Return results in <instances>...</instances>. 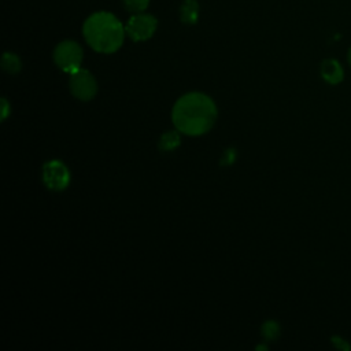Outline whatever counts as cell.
<instances>
[{
	"label": "cell",
	"mask_w": 351,
	"mask_h": 351,
	"mask_svg": "<svg viewBox=\"0 0 351 351\" xmlns=\"http://www.w3.org/2000/svg\"><path fill=\"white\" fill-rule=\"evenodd\" d=\"M234 158H236V152L233 148H228L226 152L223 154V158H222V165L223 166H228V165H232L234 162Z\"/></svg>",
	"instance_id": "cell-13"
},
{
	"label": "cell",
	"mask_w": 351,
	"mask_h": 351,
	"mask_svg": "<svg viewBox=\"0 0 351 351\" xmlns=\"http://www.w3.org/2000/svg\"><path fill=\"white\" fill-rule=\"evenodd\" d=\"M218 110L214 100L202 92L182 95L173 106L171 121L174 128L186 136H202L215 123Z\"/></svg>",
	"instance_id": "cell-1"
},
{
	"label": "cell",
	"mask_w": 351,
	"mask_h": 351,
	"mask_svg": "<svg viewBox=\"0 0 351 351\" xmlns=\"http://www.w3.org/2000/svg\"><path fill=\"white\" fill-rule=\"evenodd\" d=\"M10 108H11V107H10L8 101H7V99H5V97H1V121H5V119H7V117H8L10 112H11Z\"/></svg>",
	"instance_id": "cell-14"
},
{
	"label": "cell",
	"mask_w": 351,
	"mask_h": 351,
	"mask_svg": "<svg viewBox=\"0 0 351 351\" xmlns=\"http://www.w3.org/2000/svg\"><path fill=\"white\" fill-rule=\"evenodd\" d=\"M1 69L8 74H16L22 69V62L18 55L12 52H4L1 58Z\"/></svg>",
	"instance_id": "cell-10"
},
{
	"label": "cell",
	"mask_w": 351,
	"mask_h": 351,
	"mask_svg": "<svg viewBox=\"0 0 351 351\" xmlns=\"http://www.w3.org/2000/svg\"><path fill=\"white\" fill-rule=\"evenodd\" d=\"M82 33L88 45L100 53L117 52L125 40V27L110 12L99 11L84 22Z\"/></svg>",
	"instance_id": "cell-2"
},
{
	"label": "cell",
	"mask_w": 351,
	"mask_h": 351,
	"mask_svg": "<svg viewBox=\"0 0 351 351\" xmlns=\"http://www.w3.org/2000/svg\"><path fill=\"white\" fill-rule=\"evenodd\" d=\"M69 86L71 95L81 101H90L97 93V81L93 74L85 69L70 74Z\"/></svg>",
	"instance_id": "cell-5"
},
{
	"label": "cell",
	"mask_w": 351,
	"mask_h": 351,
	"mask_svg": "<svg viewBox=\"0 0 351 351\" xmlns=\"http://www.w3.org/2000/svg\"><path fill=\"white\" fill-rule=\"evenodd\" d=\"M149 0H123V5L130 12H143L148 7Z\"/></svg>",
	"instance_id": "cell-12"
},
{
	"label": "cell",
	"mask_w": 351,
	"mask_h": 351,
	"mask_svg": "<svg viewBox=\"0 0 351 351\" xmlns=\"http://www.w3.org/2000/svg\"><path fill=\"white\" fill-rule=\"evenodd\" d=\"M180 144H181L180 132L177 129L167 130L160 136V138L158 141V148L162 152H170V151H174L176 148H178Z\"/></svg>",
	"instance_id": "cell-8"
},
{
	"label": "cell",
	"mask_w": 351,
	"mask_h": 351,
	"mask_svg": "<svg viewBox=\"0 0 351 351\" xmlns=\"http://www.w3.org/2000/svg\"><path fill=\"white\" fill-rule=\"evenodd\" d=\"M261 335L266 341H273L277 340V337L280 336V326L276 321H266L262 328H261Z\"/></svg>",
	"instance_id": "cell-11"
},
{
	"label": "cell",
	"mask_w": 351,
	"mask_h": 351,
	"mask_svg": "<svg viewBox=\"0 0 351 351\" xmlns=\"http://www.w3.org/2000/svg\"><path fill=\"white\" fill-rule=\"evenodd\" d=\"M199 18V4L196 0H184L180 7V19L184 23H196Z\"/></svg>",
	"instance_id": "cell-9"
},
{
	"label": "cell",
	"mask_w": 351,
	"mask_h": 351,
	"mask_svg": "<svg viewBox=\"0 0 351 351\" xmlns=\"http://www.w3.org/2000/svg\"><path fill=\"white\" fill-rule=\"evenodd\" d=\"M82 58L84 52L81 45L73 40L59 43L53 51V60L56 66L67 74H73L81 69Z\"/></svg>",
	"instance_id": "cell-3"
},
{
	"label": "cell",
	"mask_w": 351,
	"mask_h": 351,
	"mask_svg": "<svg viewBox=\"0 0 351 351\" xmlns=\"http://www.w3.org/2000/svg\"><path fill=\"white\" fill-rule=\"evenodd\" d=\"M158 26V21L155 16L148 15V14H136L133 15L126 26V34L133 40V41H145L149 37H152V34L155 33Z\"/></svg>",
	"instance_id": "cell-6"
},
{
	"label": "cell",
	"mask_w": 351,
	"mask_h": 351,
	"mask_svg": "<svg viewBox=\"0 0 351 351\" xmlns=\"http://www.w3.org/2000/svg\"><path fill=\"white\" fill-rule=\"evenodd\" d=\"M347 58H348V63H350V66H351V48L348 49V56H347Z\"/></svg>",
	"instance_id": "cell-15"
},
{
	"label": "cell",
	"mask_w": 351,
	"mask_h": 351,
	"mask_svg": "<svg viewBox=\"0 0 351 351\" xmlns=\"http://www.w3.org/2000/svg\"><path fill=\"white\" fill-rule=\"evenodd\" d=\"M343 67L336 59H325L321 63V77L330 85H336L343 81Z\"/></svg>",
	"instance_id": "cell-7"
},
{
	"label": "cell",
	"mask_w": 351,
	"mask_h": 351,
	"mask_svg": "<svg viewBox=\"0 0 351 351\" xmlns=\"http://www.w3.org/2000/svg\"><path fill=\"white\" fill-rule=\"evenodd\" d=\"M41 176L44 185L53 192L64 191L71 181L69 167L59 159H51L45 162L41 169Z\"/></svg>",
	"instance_id": "cell-4"
}]
</instances>
